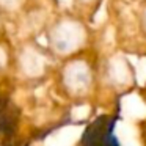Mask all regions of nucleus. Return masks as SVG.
Segmentation results:
<instances>
[{
	"label": "nucleus",
	"instance_id": "nucleus-6",
	"mask_svg": "<svg viewBox=\"0 0 146 146\" xmlns=\"http://www.w3.org/2000/svg\"><path fill=\"white\" fill-rule=\"evenodd\" d=\"M82 3H93V2H96V0H80Z\"/></svg>",
	"mask_w": 146,
	"mask_h": 146
},
{
	"label": "nucleus",
	"instance_id": "nucleus-5",
	"mask_svg": "<svg viewBox=\"0 0 146 146\" xmlns=\"http://www.w3.org/2000/svg\"><path fill=\"white\" fill-rule=\"evenodd\" d=\"M141 27L146 32V8H145V11H143V14H141Z\"/></svg>",
	"mask_w": 146,
	"mask_h": 146
},
{
	"label": "nucleus",
	"instance_id": "nucleus-1",
	"mask_svg": "<svg viewBox=\"0 0 146 146\" xmlns=\"http://www.w3.org/2000/svg\"><path fill=\"white\" fill-rule=\"evenodd\" d=\"M115 123V118L110 116H101L93 121L85 129L79 146H119L113 135Z\"/></svg>",
	"mask_w": 146,
	"mask_h": 146
},
{
	"label": "nucleus",
	"instance_id": "nucleus-4",
	"mask_svg": "<svg viewBox=\"0 0 146 146\" xmlns=\"http://www.w3.org/2000/svg\"><path fill=\"white\" fill-rule=\"evenodd\" d=\"M16 126V113L10 105L5 104L0 108V133H10L14 130Z\"/></svg>",
	"mask_w": 146,
	"mask_h": 146
},
{
	"label": "nucleus",
	"instance_id": "nucleus-2",
	"mask_svg": "<svg viewBox=\"0 0 146 146\" xmlns=\"http://www.w3.org/2000/svg\"><path fill=\"white\" fill-rule=\"evenodd\" d=\"M85 35H83V29L79 24L68 22L63 24L60 29L57 30V46L61 50H72V49L79 47L80 42L83 41Z\"/></svg>",
	"mask_w": 146,
	"mask_h": 146
},
{
	"label": "nucleus",
	"instance_id": "nucleus-3",
	"mask_svg": "<svg viewBox=\"0 0 146 146\" xmlns=\"http://www.w3.org/2000/svg\"><path fill=\"white\" fill-rule=\"evenodd\" d=\"M68 82L72 85L76 90H83L90 85V68L85 63H74L69 68V74H68Z\"/></svg>",
	"mask_w": 146,
	"mask_h": 146
}]
</instances>
